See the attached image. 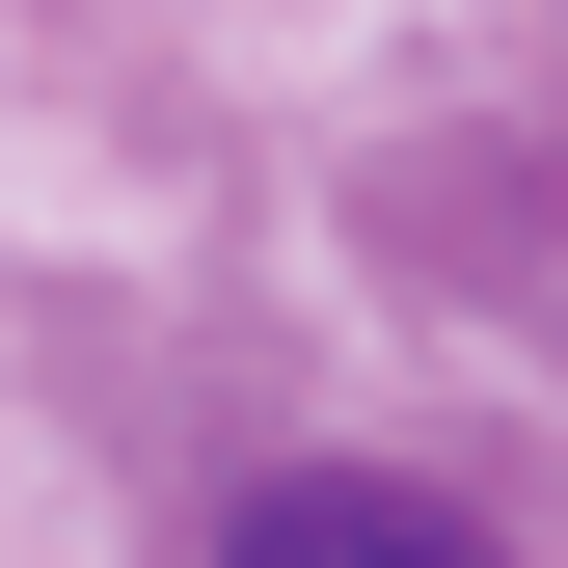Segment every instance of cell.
Listing matches in <instances>:
<instances>
[{
  "mask_svg": "<svg viewBox=\"0 0 568 568\" xmlns=\"http://www.w3.org/2000/svg\"><path fill=\"white\" fill-rule=\"evenodd\" d=\"M217 568H487L434 487H379V460H298V487H244V541Z\"/></svg>",
  "mask_w": 568,
  "mask_h": 568,
  "instance_id": "6da1fadb",
  "label": "cell"
}]
</instances>
